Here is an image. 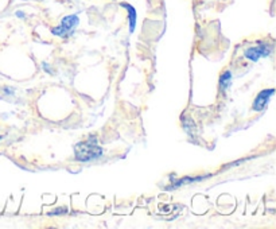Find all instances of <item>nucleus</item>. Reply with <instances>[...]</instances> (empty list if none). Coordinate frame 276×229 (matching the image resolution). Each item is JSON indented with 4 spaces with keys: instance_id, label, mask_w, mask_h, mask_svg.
I'll use <instances>...</instances> for the list:
<instances>
[{
    "instance_id": "f257e3e1",
    "label": "nucleus",
    "mask_w": 276,
    "mask_h": 229,
    "mask_svg": "<svg viewBox=\"0 0 276 229\" xmlns=\"http://www.w3.org/2000/svg\"><path fill=\"white\" fill-rule=\"evenodd\" d=\"M103 155V148L99 146L96 136H89L85 142H80L74 147V157L78 162H89Z\"/></svg>"
},
{
    "instance_id": "f03ea898",
    "label": "nucleus",
    "mask_w": 276,
    "mask_h": 229,
    "mask_svg": "<svg viewBox=\"0 0 276 229\" xmlns=\"http://www.w3.org/2000/svg\"><path fill=\"white\" fill-rule=\"evenodd\" d=\"M78 22L80 19L77 15L65 16L62 19V22H61V24H59L58 27L53 28L52 32L57 36H63V38H66V36H69L71 32L74 31V28L78 26Z\"/></svg>"
},
{
    "instance_id": "7ed1b4c3",
    "label": "nucleus",
    "mask_w": 276,
    "mask_h": 229,
    "mask_svg": "<svg viewBox=\"0 0 276 229\" xmlns=\"http://www.w3.org/2000/svg\"><path fill=\"white\" fill-rule=\"evenodd\" d=\"M272 53V46L267 44H260L256 48H251L245 52V57L249 58L253 62H256L261 57H268Z\"/></svg>"
},
{
    "instance_id": "20e7f679",
    "label": "nucleus",
    "mask_w": 276,
    "mask_h": 229,
    "mask_svg": "<svg viewBox=\"0 0 276 229\" xmlns=\"http://www.w3.org/2000/svg\"><path fill=\"white\" fill-rule=\"evenodd\" d=\"M273 92H275V89H267V91H261L259 95H257V97L255 99V101H253V111L256 112H260L263 111L265 107H267V104H268L269 99H271V96L273 95Z\"/></svg>"
},
{
    "instance_id": "39448f33",
    "label": "nucleus",
    "mask_w": 276,
    "mask_h": 229,
    "mask_svg": "<svg viewBox=\"0 0 276 229\" xmlns=\"http://www.w3.org/2000/svg\"><path fill=\"white\" fill-rule=\"evenodd\" d=\"M122 7L127 8L128 11V19H130V31H135V26H136V10H135L131 4L128 3H122Z\"/></svg>"
},
{
    "instance_id": "423d86ee",
    "label": "nucleus",
    "mask_w": 276,
    "mask_h": 229,
    "mask_svg": "<svg viewBox=\"0 0 276 229\" xmlns=\"http://www.w3.org/2000/svg\"><path fill=\"white\" fill-rule=\"evenodd\" d=\"M230 84H232V74H230V71H225L220 79V87L222 92L226 91L230 87Z\"/></svg>"
},
{
    "instance_id": "0eeeda50",
    "label": "nucleus",
    "mask_w": 276,
    "mask_h": 229,
    "mask_svg": "<svg viewBox=\"0 0 276 229\" xmlns=\"http://www.w3.org/2000/svg\"><path fill=\"white\" fill-rule=\"evenodd\" d=\"M208 175H205V177H197V178H182V179H179V181H177L175 183H174L170 189H175V187H178V186H182V185H186V183H191V182H195V181H202L204 178H206Z\"/></svg>"
},
{
    "instance_id": "6e6552de",
    "label": "nucleus",
    "mask_w": 276,
    "mask_h": 229,
    "mask_svg": "<svg viewBox=\"0 0 276 229\" xmlns=\"http://www.w3.org/2000/svg\"><path fill=\"white\" fill-rule=\"evenodd\" d=\"M16 15L20 16V18H24V14H23V12H16Z\"/></svg>"
},
{
    "instance_id": "1a4fd4ad",
    "label": "nucleus",
    "mask_w": 276,
    "mask_h": 229,
    "mask_svg": "<svg viewBox=\"0 0 276 229\" xmlns=\"http://www.w3.org/2000/svg\"><path fill=\"white\" fill-rule=\"evenodd\" d=\"M0 139H2V136H0Z\"/></svg>"
}]
</instances>
